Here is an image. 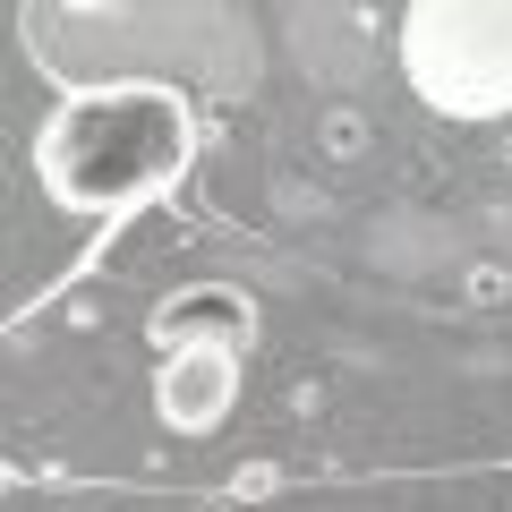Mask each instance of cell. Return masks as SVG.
Wrapping results in <instances>:
<instances>
[{
    "instance_id": "obj_2",
    "label": "cell",
    "mask_w": 512,
    "mask_h": 512,
    "mask_svg": "<svg viewBox=\"0 0 512 512\" xmlns=\"http://www.w3.org/2000/svg\"><path fill=\"white\" fill-rule=\"evenodd\" d=\"M402 69L453 120L512 111V9H410L402 18Z\"/></svg>"
},
{
    "instance_id": "obj_4",
    "label": "cell",
    "mask_w": 512,
    "mask_h": 512,
    "mask_svg": "<svg viewBox=\"0 0 512 512\" xmlns=\"http://www.w3.org/2000/svg\"><path fill=\"white\" fill-rule=\"evenodd\" d=\"M205 333H222V342H248V333H256L248 299H239V291H180V299H163V308H154V342H163V350L205 342Z\"/></svg>"
},
{
    "instance_id": "obj_3",
    "label": "cell",
    "mask_w": 512,
    "mask_h": 512,
    "mask_svg": "<svg viewBox=\"0 0 512 512\" xmlns=\"http://www.w3.org/2000/svg\"><path fill=\"white\" fill-rule=\"evenodd\" d=\"M239 350H248V342H222V333L163 350V376H154V419H163L171 436H214V427L231 419V402H239Z\"/></svg>"
},
{
    "instance_id": "obj_1",
    "label": "cell",
    "mask_w": 512,
    "mask_h": 512,
    "mask_svg": "<svg viewBox=\"0 0 512 512\" xmlns=\"http://www.w3.org/2000/svg\"><path fill=\"white\" fill-rule=\"evenodd\" d=\"M197 154L180 86H86L43 120L35 180L60 214H120V205L171 188Z\"/></svg>"
}]
</instances>
